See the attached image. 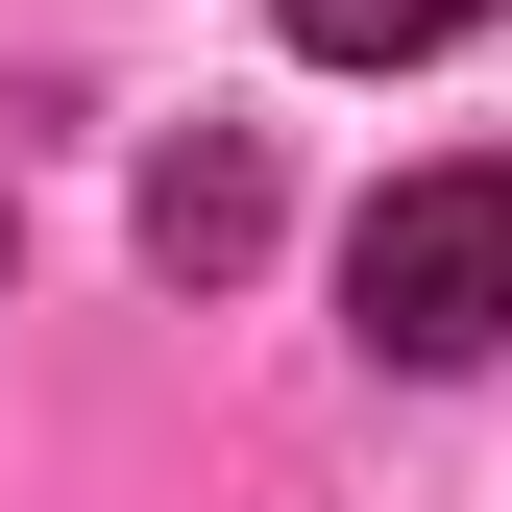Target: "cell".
<instances>
[{"label": "cell", "instance_id": "cell-1", "mask_svg": "<svg viewBox=\"0 0 512 512\" xmlns=\"http://www.w3.org/2000/svg\"><path fill=\"white\" fill-rule=\"evenodd\" d=\"M342 317L366 366H512V171H391V196L342 220Z\"/></svg>", "mask_w": 512, "mask_h": 512}, {"label": "cell", "instance_id": "cell-3", "mask_svg": "<svg viewBox=\"0 0 512 512\" xmlns=\"http://www.w3.org/2000/svg\"><path fill=\"white\" fill-rule=\"evenodd\" d=\"M269 25L317 49V74H415V49H464L488 0H269Z\"/></svg>", "mask_w": 512, "mask_h": 512}, {"label": "cell", "instance_id": "cell-2", "mask_svg": "<svg viewBox=\"0 0 512 512\" xmlns=\"http://www.w3.org/2000/svg\"><path fill=\"white\" fill-rule=\"evenodd\" d=\"M147 269H171V293H220V269H269V147H244V122H196V147L147 171Z\"/></svg>", "mask_w": 512, "mask_h": 512}]
</instances>
